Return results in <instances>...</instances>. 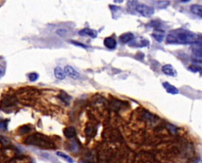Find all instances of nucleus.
<instances>
[{
	"mask_svg": "<svg viewBox=\"0 0 202 163\" xmlns=\"http://www.w3.org/2000/svg\"><path fill=\"white\" fill-rule=\"evenodd\" d=\"M166 41L168 44L194 45L198 41V36L196 33L186 29H175L170 32Z\"/></svg>",
	"mask_w": 202,
	"mask_h": 163,
	"instance_id": "f257e3e1",
	"label": "nucleus"
},
{
	"mask_svg": "<svg viewBox=\"0 0 202 163\" xmlns=\"http://www.w3.org/2000/svg\"><path fill=\"white\" fill-rule=\"evenodd\" d=\"M26 142L28 144L37 146V147H42L44 149L51 148L52 147L51 143L48 140L47 138L42 135H33L28 137L26 139Z\"/></svg>",
	"mask_w": 202,
	"mask_h": 163,
	"instance_id": "f03ea898",
	"label": "nucleus"
},
{
	"mask_svg": "<svg viewBox=\"0 0 202 163\" xmlns=\"http://www.w3.org/2000/svg\"><path fill=\"white\" fill-rule=\"evenodd\" d=\"M137 12L145 18H150L154 14V9L145 4H139L136 7Z\"/></svg>",
	"mask_w": 202,
	"mask_h": 163,
	"instance_id": "7ed1b4c3",
	"label": "nucleus"
},
{
	"mask_svg": "<svg viewBox=\"0 0 202 163\" xmlns=\"http://www.w3.org/2000/svg\"><path fill=\"white\" fill-rule=\"evenodd\" d=\"M64 72H65V74L66 75L74 78V79H78L80 78L79 73L71 66H66L65 68H64Z\"/></svg>",
	"mask_w": 202,
	"mask_h": 163,
	"instance_id": "20e7f679",
	"label": "nucleus"
},
{
	"mask_svg": "<svg viewBox=\"0 0 202 163\" xmlns=\"http://www.w3.org/2000/svg\"><path fill=\"white\" fill-rule=\"evenodd\" d=\"M162 72L163 74H165L166 75L172 76V77H175L177 75V71L171 64L163 65L162 67Z\"/></svg>",
	"mask_w": 202,
	"mask_h": 163,
	"instance_id": "39448f33",
	"label": "nucleus"
},
{
	"mask_svg": "<svg viewBox=\"0 0 202 163\" xmlns=\"http://www.w3.org/2000/svg\"><path fill=\"white\" fill-rule=\"evenodd\" d=\"M191 50L196 56L202 58V43L197 42V43L194 44L191 47Z\"/></svg>",
	"mask_w": 202,
	"mask_h": 163,
	"instance_id": "423d86ee",
	"label": "nucleus"
},
{
	"mask_svg": "<svg viewBox=\"0 0 202 163\" xmlns=\"http://www.w3.org/2000/svg\"><path fill=\"white\" fill-rule=\"evenodd\" d=\"M78 33H79L80 36H82V37H92V38H95V37H96V36H97L96 31L92 30V29H88V28L80 30Z\"/></svg>",
	"mask_w": 202,
	"mask_h": 163,
	"instance_id": "0eeeda50",
	"label": "nucleus"
},
{
	"mask_svg": "<svg viewBox=\"0 0 202 163\" xmlns=\"http://www.w3.org/2000/svg\"><path fill=\"white\" fill-rule=\"evenodd\" d=\"M163 88L165 89L166 91L168 92V94H178V90L177 88L175 86H174L172 84H170L169 82H163Z\"/></svg>",
	"mask_w": 202,
	"mask_h": 163,
	"instance_id": "6e6552de",
	"label": "nucleus"
},
{
	"mask_svg": "<svg viewBox=\"0 0 202 163\" xmlns=\"http://www.w3.org/2000/svg\"><path fill=\"white\" fill-rule=\"evenodd\" d=\"M104 46L106 48H107L114 49L116 48L117 42L114 38H112V37H107V38L104 39Z\"/></svg>",
	"mask_w": 202,
	"mask_h": 163,
	"instance_id": "1a4fd4ad",
	"label": "nucleus"
},
{
	"mask_svg": "<svg viewBox=\"0 0 202 163\" xmlns=\"http://www.w3.org/2000/svg\"><path fill=\"white\" fill-rule=\"evenodd\" d=\"M134 38V36L132 33H123V35H121L119 37V40L123 44H127L130 42L131 41H133V39Z\"/></svg>",
	"mask_w": 202,
	"mask_h": 163,
	"instance_id": "9d476101",
	"label": "nucleus"
},
{
	"mask_svg": "<svg viewBox=\"0 0 202 163\" xmlns=\"http://www.w3.org/2000/svg\"><path fill=\"white\" fill-rule=\"evenodd\" d=\"M190 10H191V12L194 15L200 17V18H202V5H192L191 7H190Z\"/></svg>",
	"mask_w": 202,
	"mask_h": 163,
	"instance_id": "9b49d317",
	"label": "nucleus"
},
{
	"mask_svg": "<svg viewBox=\"0 0 202 163\" xmlns=\"http://www.w3.org/2000/svg\"><path fill=\"white\" fill-rule=\"evenodd\" d=\"M54 74H55V78L59 80H63L66 78L65 72L62 69L61 67H55V71H54Z\"/></svg>",
	"mask_w": 202,
	"mask_h": 163,
	"instance_id": "f8f14e48",
	"label": "nucleus"
},
{
	"mask_svg": "<svg viewBox=\"0 0 202 163\" xmlns=\"http://www.w3.org/2000/svg\"><path fill=\"white\" fill-rule=\"evenodd\" d=\"M63 134L66 138L70 139V138H73L76 135V130L73 127H68V128L64 129Z\"/></svg>",
	"mask_w": 202,
	"mask_h": 163,
	"instance_id": "ddd939ff",
	"label": "nucleus"
},
{
	"mask_svg": "<svg viewBox=\"0 0 202 163\" xmlns=\"http://www.w3.org/2000/svg\"><path fill=\"white\" fill-rule=\"evenodd\" d=\"M152 37L155 39L156 41L159 42V43H161L162 41L164 40V32H163V31L160 30L156 31V32H154V33L152 34Z\"/></svg>",
	"mask_w": 202,
	"mask_h": 163,
	"instance_id": "4468645a",
	"label": "nucleus"
},
{
	"mask_svg": "<svg viewBox=\"0 0 202 163\" xmlns=\"http://www.w3.org/2000/svg\"><path fill=\"white\" fill-rule=\"evenodd\" d=\"M57 155H58V156H59V157H61V158H63V159H65L66 161H67L68 162L74 163V160H73L71 158L69 157V156H68L67 155H66V154L63 153V152H60V151H59V152H57Z\"/></svg>",
	"mask_w": 202,
	"mask_h": 163,
	"instance_id": "2eb2a0df",
	"label": "nucleus"
},
{
	"mask_svg": "<svg viewBox=\"0 0 202 163\" xmlns=\"http://www.w3.org/2000/svg\"><path fill=\"white\" fill-rule=\"evenodd\" d=\"M188 70L190 71V72H194V73H202V68L199 66H196V65H191L190 67H188Z\"/></svg>",
	"mask_w": 202,
	"mask_h": 163,
	"instance_id": "dca6fc26",
	"label": "nucleus"
},
{
	"mask_svg": "<svg viewBox=\"0 0 202 163\" xmlns=\"http://www.w3.org/2000/svg\"><path fill=\"white\" fill-rule=\"evenodd\" d=\"M39 78V75L36 72H32L29 75V78L31 82H35L37 81Z\"/></svg>",
	"mask_w": 202,
	"mask_h": 163,
	"instance_id": "f3484780",
	"label": "nucleus"
},
{
	"mask_svg": "<svg viewBox=\"0 0 202 163\" xmlns=\"http://www.w3.org/2000/svg\"><path fill=\"white\" fill-rule=\"evenodd\" d=\"M7 128V123L6 121H0V129L6 130Z\"/></svg>",
	"mask_w": 202,
	"mask_h": 163,
	"instance_id": "a211bd4d",
	"label": "nucleus"
},
{
	"mask_svg": "<svg viewBox=\"0 0 202 163\" xmlns=\"http://www.w3.org/2000/svg\"><path fill=\"white\" fill-rule=\"evenodd\" d=\"M72 43L74 44V45H78V46H79V45H80V46H82V48H86V46H85L84 45H82V44L76 43V42H72Z\"/></svg>",
	"mask_w": 202,
	"mask_h": 163,
	"instance_id": "6ab92c4d",
	"label": "nucleus"
},
{
	"mask_svg": "<svg viewBox=\"0 0 202 163\" xmlns=\"http://www.w3.org/2000/svg\"><path fill=\"white\" fill-rule=\"evenodd\" d=\"M181 1L183 2H189V1H190V0H181Z\"/></svg>",
	"mask_w": 202,
	"mask_h": 163,
	"instance_id": "aec40b11",
	"label": "nucleus"
},
{
	"mask_svg": "<svg viewBox=\"0 0 202 163\" xmlns=\"http://www.w3.org/2000/svg\"><path fill=\"white\" fill-rule=\"evenodd\" d=\"M2 70H1V68H0V76L2 75Z\"/></svg>",
	"mask_w": 202,
	"mask_h": 163,
	"instance_id": "412c9836",
	"label": "nucleus"
}]
</instances>
